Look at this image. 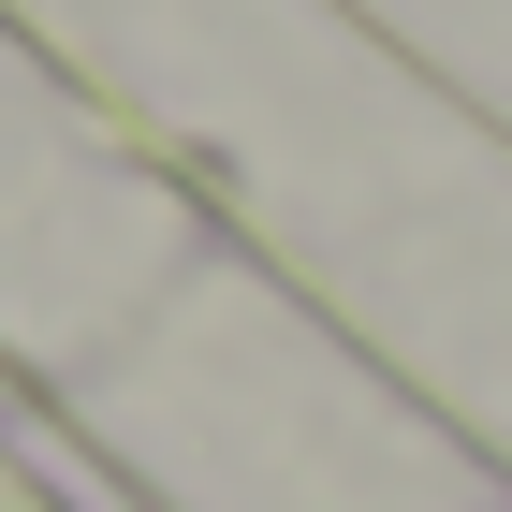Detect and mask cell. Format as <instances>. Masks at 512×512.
Segmentation results:
<instances>
[{
	"instance_id": "obj_1",
	"label": "cell",
	"mask_w": 512,
	"mask_h": 512,
	"mask_svg": "<svg viewBox=\"0 0 512 512\" xmlns=\"http://www.w3.org/2000/svg\"><path fill=\"white\" fill-rule=\"evenodd\" d=\"M0 512H74V498H59V483H44L30 454H15V439H0Z\"/></svg>"
}]
</instances>
